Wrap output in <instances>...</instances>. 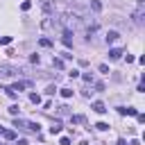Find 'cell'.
Instances as JSON below:
<instances>
[{
  "mask_svg": "<svg viewBox=\"0 0 145 145\" xmlns=\"http://www.w3.org/2000/svg\"><path fill=\"white\" fill-rule=\"evenodd\" d=\"M61 23L75 29V27H77V23H79V16H70V14H63V16H61Z\"/></svg>",
  "mask_w": 145,
  "mask_h": 145,
  "instance_id": "obj_3",
  "label": "cell"
},
{
  "mask_svg": "<svg viewBox=\"0 0 145 145\" xmlns=\"http://www.w3.org/2000/svg\"><path fill=\"white\" fill-rule=\"evenodd\" d=\"M93 111H97V113H104V111H106L104 102H100V100H97V102H93Z\"/></svg>",
  "mask_w": 145,
  "mask_h": 145,
  "instance_id": "obj_8",
  "label": "cell"
},
{
  "mask_svg": "<svg viewBox=\"0 0 145 145\" xmlns=\"http://www.w3.org/2000/svg\"><path fill=\"white\" fill-rule=\"evenodd\" d=\"M52 66H54V68H63V61H61V59H52Z\"/></svg>",
  "mask_w": 145,
  "mask_h": 145,
  "instance_id": "obj_15",
  "label": "cell"
},
{
  "mask_svg": "<svg viewBox=\"0 0 145 145\" xmlns=\"http://www.w3.org/2000/svg\"><path fill=\"white\" fill-rule=\"evenodd\" d=\"M50 131H52V134H59V131H61V122H59V120H54V122H52V127H50Z\"/></svg>",
  "mask_w": 145,
  "mask_h": 145,
  "instance_id": "obj_10",
  "label": "cell"
},
{
  "mask_svg": "<svg viewBox=\"0 0 145 145\" xmlns=\"http://www.w3.org/2000/svg\"><path fill=\"white\" fill-rule=\"evenodd\" d=\"M91 9L93 11H102V2L100 0H91Z\"/></svg>",
  "mask_w": 145,
  "mask_h": 145,
  "instance_id": "obj_9",
  "label": "cell"
},
{
  "mask_svg": "<svg viewBox=\"0 0 145 145\" xmlns=\"http://www.w3.org/2000/svg\"><path fill=\"white\" fill-rule=\"evenodd\" d=\"M116 145H127V140H122V138H120V140H118Z\"/></svg>",
  "mask_w": 145,
  "mask_h": 145,
  "instance_id": "obj_25",
  "label": "cell"
},
{
  "mask_svg": "<svg viewBox=\"0 0 145 145\" xmlns=\"http://www.w3.org/2000/svg\"><path fill=\"white\" fill-rule=\"evenodd\" d=\"M0 145H2V143H0Z\"/></svg>",
  "mask_w": 145,
  "mask_h": 145,
  "instance_id": "obj_27",
  "label": "cell"
},
{
  "mask_svg": "<svg viewBox=\"0 0 145 145\" xmlns=\"http://www.w3.org/2000/svg\"><path fill=\"white\" fill-rule=\"evenodd\" d=\"M14 127H18V129H27V131H34V134H39V129H41L39 122H29V120H20V118L14 120Z\"/></svg>",
  "mask_w": 145,
  "mask_h": 145,
  "instance_id": "obj_1",
  "label": "cell"
},
{
  "mask_svg": "<svg viewBox=\"0 0 145 145\" xmlns=\"http://www.w3.org/2000/svg\"><path fill=\"white\" fill-rule=\"evenodd\" d=\"M100 72H109V66L106 63H100Z\"/></svg>",
  "mask_w": 145,
  "mask_h": 145,
  "instance_id": "obj_23",
  "label": "cell"
},
{
  "mask_svg": "<svg viewBox=\"0 0 145 145\" xmlns=\"http://www.w3.org/2000/svg\"><path fill=\"white\" fill-rule=\"evenodd\" d=\"M120 57H122V50H120V48L109 50V59H120Z\"/></svg>",
  "mask_w": 145,
  "mask_h": 145,
  "instance_id": "obj_7",
  "label": "cell"
},
{
  "mask_svg": "<svg viewBox=\"0 0 145 145\" xmlns=\"http://www.w3.org/2000/svg\"><path fill=\"white\" fill-rule=\"evenodd\" d=\"M39 43H41V45H43V48H50V45H52V41H50V39H41V41H39Z\"/></svg>",
  "mask_w": 145,
  "mask_h": 145,
  "instance_id": "obj_14",
  "label": "cell"
},
{
  "mask_svg": "<svg viewBox=\"0 0 145 145\" xmlns=\"http://www.w3.org/2000/svg\"><path fill=\"white\" fill-rule=\"evenodd\" d=\"M9 113H11V116H18V104H11V106H9Z\"/></svg>",
  "mask_w": 145,
  "mask_h": 145,
  "instance_id": "obj_16",
  "label": "cell"
},
{
  "mask_svg": "<svg viewBox=\"0 0 145 145\" xmlns=\"http://www.w3.org/2000/svg\"><path fill=\"white\" fill-rule=\"evenodd\" d=\"M82 77H84V82H88V84H93V82H95V77H93L91 72H84Z\"/></svg>",
  "mask_w": 145,
  "mask_h": 145,
  "instance_id": "obj_13",
  "label": "cell"
},
{
  "mask_svg": "<svg viewBox=\"0 0 145 145\" xmlns=\"http://www.w3.org/2000/svg\"><path fill=\"white\" fill-rule=\"evenodd\" d=\"M2 131H5V129H2V127H0V136H2Z\"/></svg>",
  "mask_w": 145,
  "mask_h": 145,
  "instance_id": "obj_26",
  "label": "cell"
},
{
  "mask_svg": "<svg viewBox=\"0 0 145 145\" xmlns=\"http://www.w3.org/2000/svg\"><path fill=\"white\" fill-rule=\"evenodd\" d=\"M59 113H61V116H66V113H68V106H66V104H61V106H59Z\"/></svg>",
  "mask_w": 145,
  "mask_h": 145,
  "instance_id": "obj_22",
  "label": "cell"
},
{
  "mask_svg": "<svg viewBox=\"0 0 145 145\" xmlns=\"http://www.w3.org/2000/svg\"><path fill=\"white\" fill-rule=\"evenodd\" d=\"M29 102H32V104H41V95H39V93H32V95H29Z\"/></svg>",
  "mask_w": 145,
  "mask_h": 145,
  "instance_id": "obj_11",
  "label": "cell"
},
{
  "mask_svg": "<svg viewBox=\"0 0 145 145\" xmlns=\"http://www.w3.org/2000/svg\"><path fill=\"white\" fill-rule=\"evenodd\" d=\"M118 111H120V116H136V109H134V106H127V109L120 106Z\"/></svg>",
  "mask_w": 145,
  "mask_h": 145,
  "instance_id": "obj_6",
  "label": "cell"
},
{
  "mask_svg": "<svg viewBox=\"0 0 145 145\" xmlns=\"http://www.w3.org/2000/svg\"><path fill=\"white\" fill-rule=\"evenodd\" d=\"M0 43H5V45H9V43H11V36H2V39H0Z\"/></svg>",
  "mask_w": 145,
  "mask_h": 145,
  "instance_id": "obj_21",
  "label": "cell"
},
{
  "mask_svg": "<svg viewBox=\"0 0 145 145\" xmlns=\"http://www.w3.org/2000/svg\"><path fill=\"white\" fill-rule=\"evenodd\" d=\"M120 39V32H116V29H109L106 32V43H116Z\"/></svg>",
  "mask_w": 145,
  "mask_h": 145,
  "instance_id": "obj_4",
  "label": "cell"
},
{
  "mask_svg": "<svg viewBox=\"0 0 145 145\" xmlns=\"http://www.w3.org/2000/svg\"><path fill=\"white\" fill-rule=\"evenodd\" d=\"M61 95H63V97H70L72 91H70V88H61Z\"/></svg>",
  "mask_w": 145,
  "mask_h": 145,
  "instance_id": "obj_17",
  "label": "cell"
},
{
  "mask_svg": "<svg viewBox=\"0 0 145 145\" xmlns=\"http://www.w3.org/2000/svg\"><path fill=\"white\" fill-rule=\"evenodd\" d=\"M95 127H97V129H100V131H104V129H109V125H106V122H97V125H95Z\"/></svg>",
  "mask_w": 145,
  "mask_h": 145,
  "instance_id": "obj_19",
  "label": "cell"
},
{
  "mask_svg": "<svg viewBox=\"0 0 145 145\" xmlns=\"http://www.w3.org/2000/svg\"><path fill=\"white\" fill-rule=\"evenodd\" d=\"M70 36H72V32H70V29H66V32H63V36H61V41H63V45H66V48H70V45H72V39H70Z\"/></svg>",
  "mask_w": 145,
  "mask_h": 145,
  "instance_id": "obj_5",
  "label": "cell"
},
{
  "mask_svg": "<svg viewBox=\"0 0 145 145\" xmlns=\"http://www.w3.org/2000/svg\"><path fill=\"white\" fill-rule=\"evenodd\" d=\"M16 145H27V140H25V138H20V140H18Z\"/></svg>",
  "mask_w": 145,
  "mask_h": 145,
  "instance_id": "obj_24",
  "label": "cell"
},
{
  "mask_svg": "<svg viewBox=\"0 0 145 145\" xmlns=\"http://www.w3.org/2000/svg\"><path fill=\"white\" fill-rule=\"evenodd\" d=\"M72 122H84V116H70Z\"/></svg>",
  "mask_w": 145,
  "mask_h": 145,
  "instance_id": "obj_18",
  "label": "cell"
},
{
  "mask_svg": "<svg viewBox=\"0 0 145 145\" xmlns=\"http://www.w3.org/2000/svg\"><path fill=\"white\" fill-rule=\"evenodd\" d=\"M29 7H32V2H27V0H25V2H23V5H20V9H23V11H27V9H29Z\"/></svg>",
  "mask_w": 145,
  "mask_h": 145,
  "instance_id": "obj_20",
  "label": "cell"
},
{
  "mask_svg": "<svg viewBox=\"0 0 145 145\" xmlns=\"http://www.w3.org/2000/svg\"><path fill=\"white\" fill-rule=\"evenodd\" d=\"M0 75L5 77H14V75H20V70L16 66H9V63H0Z\"/></svg>",
  "mask_w": 145,
  "mask_h": 145,
  "instance_id": "obj_2",
  "label": "cell"
},
{
  "mask_svg": "<svg viewBox=\"0 0 145 145\" xmlns=\"http://www.w3.org/2000/svg\"><path fill=\"white\" fill-rule=\"evenodd\" d=\"M2 136H5V138H9V140H14V138H16V134H14L11 129H5V131H2Z\"/></svg>",
  "mask_w": 145,
  "mask_h": 145,
  "instance_id": "obj_12",
  "label": "cell"
}]
</instances>
